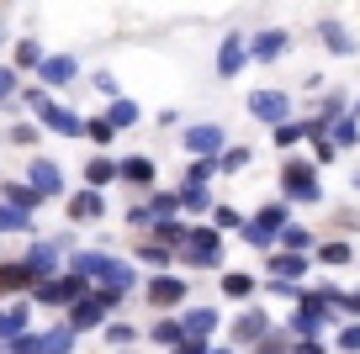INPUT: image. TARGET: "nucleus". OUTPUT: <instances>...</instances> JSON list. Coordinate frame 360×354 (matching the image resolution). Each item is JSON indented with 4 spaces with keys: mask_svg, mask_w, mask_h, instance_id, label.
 <instances>
[{
    "mask_svg": "<svg viewBox=\"0 0 360 354\" xmlns=\"http://www.w3.org/2000/svg\"><path fill=\"white\" fill-rule=\"evenodd\" d=\"M292 228V206L286 201H265L259 211H249L244 228H238V238H244L249 249H259V254H276V244H281V232Z\"/></svg>",
    "mask_w": 360,
    "mask_h": 354,
    "instance_id": "f257e3e1",
    "label": "nucleus"
},
{
    "mask_svg": "<svg viewBox=\"0 0 360 354\" xmlns=\"http://www.w3.org/2000/svg\"><path fill=\"white\" fill-rule=\"evenodd\" d=\"M339 322H345V317H339V312L328 307V296H323V291H302L297 312L286 317V339H292V343H297V339H323V333H334Z\"/></svg>",
    "mask_w": 360,
    "mask_h": 354,
    "instance_id": "f03ea898",
    "label": "nucleus"
},
{
    "mask_svg": "<svg viewBox=\"0 0 360 354\" xmlns=\"http://www.w3.org/2000/svg\"><path fill=\"white\" fill-rule=\"evenodd\" d=\"M281 196H286V206H318L323 201V180H318V164L313 159H302V154H286L281 159Z\"/></svg>",
    "mask_w": 360,
    "mask_h": 354,
    "instance_id": "7ed1b4c3",
    "label": "nucleus"
},
{
    "mask_svg": "<svg viewBox=\"0 0 360 354\" xmlns=\"http://www.w3.org/2000/svg\"><path fill=\"white\" fill-rule=\"evenodd\" d=\"M180 265H191V270H223L228 259V238L212 228V222H191V238H186V249H180Z\"/></svg>",
    "mask_w": 360,
    "mask_h": 354,
    "instance_id": "20e7f679",
    "label": "nucleus"
},
{
    "mask_svg": "<svg viewBox=\"0 0 360 354\" xmlns=\"http://www.w3.org/2000/svg\"><path fill=\"white\" fill-rule=\"evenodd\" d=\"M270 333H276V317H270L265 307H255V301H249V307H238V317L228 322V349H238V354H255L259 343L270 339Z\"/></svg>",
    "mask_w": 360,
    "mask_h": 354,
    "instance_id": "39448f33",
    "label": "nucleus"
},
{
    "mask_svg": "<svg viewBox=\"0 0 360 354\" xmlns=\"http://www.w3.org/2000/svg\"><path fill=\"white\" fill-rule=\"evenodd\" d=\"M143 301L159 312V317H180V312H186V301H191V280H180L175 270L148 275V280H143Z\"/></svg>",
    "mask_w": 360,
    "mask_h": 354,
    "instance_id": "423d86ee",
    "label": "nucleus"
},
{
    "mask_svg": "<svg viewBox=\"0 0 360 354\" xmlns=\"http://www.w3.org/2000/svg\"><path fill=\"white\" fill-rule=\"evenodd\" d=\"M244 111L249 117H255V122H265L270 133H276V127H286L292 122V90H281V85H259V90H249L244 96Z\"/></svg>",
    "mask_w": 360,
    "mask_h": 354,
    "instance_id": "0eeeda50",
    "label": "nucleus"
},
{
    "mask_svg": "<svg viewBox=\"0 0 360 354\" xmlns=\"http://www.w3.org/2000/svg\"><path fill=\"white\" fill-rule=\"evenodd\" d=\"M112 307H122V296H112V291H90V296H79L75 307H69V328L79 333H101L106 322H112Z\"/></svg>",
    "mask_w": 360,
    "mask_h": 354,
    "instance_id": "6e6552de",
    "label": "nucleus"
},
{
    "mask_svg": "<svg viewBox=\"0 0 360 354\" xmlns=\"http://www.w3.org/2000/svg\"><path fill=\"white\" fill-rule=\"evenodd\" d=\"M180 148H186L191 159H223L228 133L217 122H191V127H180Z\"/></svg>",
    "mask_w": 360,
    "mask_h": 354,
    "instance_id": "1a4fd4ad",
    "label": "nucleus"
},
{
    "mask_svg": "<svg viewBox=\"0 0 360 354\" xmlns=\"http://www.w3.org/2000/svg\"><path fill=\"white\" fill-rule=\"evenodd\" d=\"M79 296H90V280L69 275V270H64V275H53V280H43V286L32 291V301H37V307H64V312L75 307Z\"/></svg>",
    "mask_w": 360,
    "mask_h": 354,
    "instance_id": "9d476101",
    "label": "nucleus"
},
{
    "mask_svg": "<svg viewBox=\"0 0 360 354\" xmlns=\"http://www.w3.org/2000/svg\"><path fill=\"white\" fill-rule=\"evenodd\" d=\"M292 53V32L286 27H255L249 32V64H281Z\"/></svg>",
    "mask_w": 360,
    "mask_h": 354,
    "instance_id": "9b49d317",
    "label": "nucleus"
},
{
    "mask_svg": "<svg viewBox=\"0 0 360 354\" xmlns=\"http://www.w3.org/2000/svg\"><path fill=\"white\" fill-rule=\"evenodd\" d=\"M249 64V32L244 27H228L223 43H217V79H238Z\"/></svg>",
    "mask_w": 360,
    "mask_h": 354,
    "instance_id": "f8f14e48",
    "label": "nucleus"
},
{
    "mask_svg": "<svg viewBox=\"0 0 360 354\" xmlns=\"http://www.w3.org/2000/svg\"><path fill=\"white\" fill-rule=\"evenodd\" d=\"M22 265L32 270V275H37V286H43V280L64 275V270H58V265H64V244H58V238H37V244L22 254Z\"/></svg>",
    "mask_w": 360,
    "mask_h": 354,
    "instance_id": "ddd939ff",
    "label": "nucleus"
},
{
    "mask_svg": "<svg viewBox=\"0 0 360 354\" xmlns=\"http://www.w3.org/2000/svg\"><path fill=\"white\" fill-rule=\"evenodd\" d=\"M154 180H159V164L148 154H127V159H117V185H133V190H154Z\"/></svg>",
    "mask_w": 360,
    "mask_h": 354,
    "instance_id": "4468645a",
    "label": "nucleus"
},
{
    "mask_svg": "<svg viewBox=\"0 0 360 354\" xmlns=\"http://www.w3.org/2000/svg\"><path fill=\"white\" fill-rule=\"evenodd\" d=\"M180 328H186V339L212 343V333L223 328V312H217L212 301H196V307H186V312H180Z\"/></svg>",
    "mask_w": 360,
    "mask_h": 354,
    "instance_id": "2eb2a0df",
    "label": "nucleus"
},
{
    "mask_svg": "<svg viewBox=\"0 0 360 354\" xmlns=\"http://www.w3.org/2000/svg\"><path fill=\"white\" fill-rule=\"evenodd\" d=\"M318 43H323L334 58H355V53H360V37L349 32L339 16H323V22H318Z\"/></svg>",
    "mask_w": 360,
    "mask_h": 354,
    "instance_id": "dca6fc26",
    "label": "nucleus"
},
{
    "mask_svg": "<svg viewBox=\"0 0 360 354\" xmlns=\"http://www.w3.org/2000/svg\"><path fill=\"white\" fill-rule=\"evenodd\" d=\"M27 185L43 201H53V196H64V169H58L53 159H32V164H27Z\"/></svg>",
    "mask_w": 360,
    "mask_h": 354,
    "instance_id": "f3484780",
    "label": "nucleus"
},
{
    "mask_svg": "<svg viewBox=\"0 0 360 354\" xmlns=\"http://www.w3.org/2000/svg\"><path fill=\"white\" fill-rule=\"evenodd\" d=\"M37 122L48 127V133H58V138H85V117H79V111H69V106H43L37 111Z\"/></svg>",
    "mask_w": 360,
    "mask_h": 354,
    "instance_id": "a211bd4d",
    "label": "nucleus"
},
{
    "mask_svg": "<svg viewBox=\"0 0 360 354\" xmlns=\"http://www.w3.org/2000/svg\"><path fill=\"white\" fill-rule=\"evenodd\" d=\"M37 79H43V90H58V85H75L79 79V64L69 53H48L43 69H37Z\"/></svg>",
    "mask_w": 360,
    "mask_h": 354,
    "instance_id": "6ab92c4d",
    "label": "nucleus"
},
{
    "mask_svg": "<svg viewBox=\"0 0 360 354\" xmlns=\"http://www.w3.org/2000/svg\"><path fill=\"white\" fill-rule=\"evenodd\" d=\"M217 291H223L228 301H238V307H249V301H255V291H259V275H249V270H223Z\"/></svg>",
    "mask_w": 360,
    "mask_h": 354,
    "instance_id": "aec40b11",
    "label": "nucleus"
},
{
    "mask_svg": "<svg viewBox=\"0 0 360 354\" xmlns=\"http://www.w3.org/2000/svg\"><path fill=\"white\" fill-rule=\"evenodd\" d=\"M212 206H217L212 190H202V185H180V217H186V222H207V217H212Z\"/></svg>",
    "mask_w": 360,
    "mask_h": 354,
    "instance_id": "412c9836",
    "label": "nucleus"
},
{
    "mask_svg": "<svg viewBox=\"0 0 360 354\" xmlns=\"http://www.w3.org/2000/svg\"><path fill=\"white\" fill-rule=\"evenodd\" d=\"M265 270H270V280H292V286H297V280L313 270V259H307V254H281V249H276V254L265 259Z\"/></svg>",
    "mask_w": 360,
    "mask_h": 354,
    "instance_id": "4be33fe9",
    "label": "nucleus"
},
{
    "mask_svg": "<svg viewBox=\"0 0 360 354\" xmlns=\"http://www.w3.org/2000/svg\"><path fill=\"white\" fill-rule=\"evenodd\" d=\"M148 238H154L159 249H169V254H180V249H186V238H191V222H186V217L154 222V228H148Z\"/></svg>",
    "mask_w": 360,
    "mask_h": 354,
    "instance_id": "5701e85b",
    "label": "nucleus"
},
{
    "mask_svg": "<svg viewBox=\"0 0 360 354\" xmlns=\"http://www.w3.org/2000/svg\"><path fill=\"white\" fill-rule=\"evenodd\" d=\"M0 206H11V211H22V217H32L37 206H43V196H37L32 185H27V180H6V185H0Z\"/></svg>",
    "mask_w": 360,
    "mask_h": 354,
    "instance_id": "b1692460",
    "label": "nucleus"
},
{
    "mask_svg": "<svg viewBox=\"0 0 360 354\" xmlns=\"http://www.w3.org/2000/svg\"><path fill=\"white\" fill-rule=\"evenodd\" d=\"M106 217V196L101 190H79L69 196V222H101Z\"/></svg>",
    "mask_w": 360,
    "mask_h": 354,
    "instance_id": "393cba45",
    "label": "nucleus"
},
{
    "mask_svg": "<svg viewBox=\"0 0 360 354\" xmlns=\"http://www.w3.org/2000/svg\"><path fill=\"white\" fill-rule=\"evenodd\" d=\"M6 291H37V275L22 259H0V296H6Z\"/></svg>",
    "mask_w": 360,
    "mask_h": 354,
    "instance_id": "a878e982",
    "label": "nucleus"
},
{
    "mask_svg": "<svg viewBox=\"0 0 360 354\" xmlns=\"http://www.w3.org/2000/svg\"><path fill=\"white\" fill-rule=\"evenodd\" d=\"M101 117L112 122V133H127V127H138V122H143V111H138V100H133V96H117L112 106L101 111Z\"/></svg>",
    "mask_w": 360,
    "mask_h": 354,
    "instance_id": "bb28decb",
    "label": "nucleus"
},
{
    "mask_svg": "<svg viewBox=\"0 0 360 354\" xmlns=\"http://www.w3.org/2000/svg\"><path fill=\"white\" fill-rule=\"evenodd\" d=\"M276 249H281V254H307V259H313L318 254V232L302 228V222H292V228L281 232V244H276Z\"/></svg>",
    "mask_w": 360,
    "mask_h": 354,
    "instance_id": "cd10ccee",
    "label": "nucleus"
},
{
    "mask_svg": "<svg viewBox=\"0 0 360 354\" xmlns=\"http://www.w3.org/2000/svg\"><path fill=\"white\" fill-rule=\"evenodd\" d=\"M106 185H117V159L112 154L85 159V190H106Z\"/></svg>",
    "mask_w": 360,
    "mask_h": 354,
    "instance_id": "c85d7f7f",
    "label": "nucleus"
},
{
    "mask_svg": "<svg viewBox=\"0 0 360 354\" xmlns=\"http://www.w3.org/2000/svg\"><path fill=\"white\" fill-rule=\"evenodd\" d=\"M307 138H313V122H307V117H292L286 127H276V133H270V143L281 148V154H292V148L307 143Z\"/></svg>",
    "mask_w": 360,
    "mask_h": 354,
    "instance_id": "c756f323",
    "label": "nucleus"
},
{
    "mask_svg": "<svg viewBox=\"0 0 360 354\" xmlns=\"http://www.w3.org/2000/svg\"><path fill=\"white\" fill-rule=\"evenodd\" d=\"M313 259L328 270H345V265H355V249H349V238H328V244H318Z\"/></svg>",
    "mask_w": 360,
    "mask_h": 354,
    "instance_id": "7c9ffc66",
    "label": "nucleus"
},
{
    "mask_svg": "<svg viewBox=\"0 0 360 354\" xmlns=\"http://www.w3.org/2000/svg\"><path fill=\"white\" fill-rule=\"evenodd\" d=\"M148 217L154 222H169V217H180V190H148Z\"/></svg>",
    "mask_w": 360,
    "mask_h": 354,
    "instance_id": "2f4dec72",
    "label": "nucleus"
},
{
    "mask_svg": "<svg viewBox=\"0 0 360 354\" xmlns=\"http://www.w3.org/2000/svg\"><path fill=\"white\" fill-rule=\"evenodd\" d=\"M133 259H138V265H148V270H154V275H165V270L175 265V254H169V249H159L154 238H143V244L133 249Z\"/></svg>",
    "mask_w": 360,
    "mask_h": 354,
    "instance_id": "473e14b6",
    "label": "nucleus"
},
{
    "mask_svg": "<svg viewBox=\"0 0 360 354\" xmlns=\"http://www.w3.org/2000/svg\"><path fill=\"white\" fill-rule=\"evenodd\" d=\"M148 339H154L159 349H180V343H186V328H180V317H159V322H148Z\"/></svg>",
    "mask_w": 360,
    "mask_h": 354,
    "instance_id": "72a5a7b5",
    "label": "nucleus"
},
{
    "mask_svg": "<svg viewBox=\"0 0 360 354\" xmlns=\"http://www.w3.org/2000/svg\"><path fill=\"white\" fill-rule=\"evenodd\" d=\"M75 349V328H48V333H37V354H69Z\"/></svg>",
    "mask_w": 360,
    "mask_h": 354,
    "instance_id": "f704fd0d",
    "label": "nucleus"
},
{
    "mask_svg": "<svg viewBox=\"0 0 360 354\" xmlns=\"http://www.w3.org/2000/svg\"><path fill=\"white\" fill-rule=\"evenodd\" d=\"M43 43H37V37H22V43H16V53H11V69H32V74H37V69H43Z\"/></svg>",
    "mask_w": 360,
    "mask_h": 354,
    "instance_id": "c9c22d12",
    "label": "nucleus"
},
{
    "mask_svg": "<svg viewBox=\"0 0 360 354\" xmlns=\"http://www.w3.org/2000/svg\"><path fill=\"white\" fill-rule=\"evenodd\" d=\"M217 175H223V169H217V159H191L180 185H202V190H212V180H217Z\"/></svg>",
    "mask_w": 360,
    "mask_h": 354,
    "instance_id": "e433bc0d",
    "label": "nucleus"
},
{
    "mask_svg": "<svg viewBox=\"0 0 360 354\" xmlns=\"http://www.w3.org/2000/svg\"><path fill=\"white\" fill-rule=\"evenodd\" d=\"M249 164H255V148H249V143H228L223 159H217V169H223V175H238V169H249Z\"/></svg>",
    "mask_w": 360,
    "mask_h": 354,
    "instance_id": "4c0bfd02",
    "label": "nucleus"
},
{
    "mask_svg": "<svg viewBox=\"0 0 360 354\" xmlns=\"http://www.w3.org/2000/svg\"><path fill=\"white\" fill-rule=\"evenodd\" d=\"M207 222H212V228L228 238V232H238V228H244V211H238V206H228V201H217V206H212V217H207Z\"/></svg>",
    "mask_w": 360,
    "mask_h": 354,
    "instance_id": "58836bf2",
    "label": "nucleus"
},
{
    "mask_svg": "<svg viewBox=\"0 0 360 354\" xmlns=\"http://www.w3.org/2000/svg\"><path fill=\"white\" fill-rule=\"evenodd\" d=\"M101 339L112 343V354H127V349H133V339H138V328H127V322H106Z\"/></svg>",
    "mask_w": 360,
    "mask_h": 354,
    "instance_id": "ea45409f",
    "label": "nucleus"
},
{
    "mask_svg": "<svg viewBox=\"0 0 360 354\" xmlns=\"http://www.w3.org/2000/svg\"><path fill=\"white\" fill-rule=\"evenodd\" d=\"M334 354H360V322H339L334 328Z\"/></svg>",
    "mask_w": 360,
    "mask_h": 354,
    "instance_id": "a19ab883",
    "label": "nucleus"
},
{
    "mask_svg": "<svg viewBox=\"0 0 360 354\" xmlns=\"http://www.w3.org/2000/svg\"><path fill=\"white\" fill-rule=\"evenodd\" d=\"M307 143H313V164H318V169H323V164H334V159H339V148H334V138H328V133H313Z\"/></svg>",
    "mask_w": 360,
    "mask_h": 354,
    "instance_id": "79ce46f5",
    "label": "nucleus"
},
{
    "mask_svg": "<svg viewBox=\"0 0 360 354\" xmlns=\"http://www.w3.org/2000/svg\"><path fill=\"white\" fill-rule=\"evenodd\" d=\"M328 138H334V148L345 154V148H355V143H360V122H355V117H345V122H339Z\"/></svg>",
    "mask_w": 360,
    "mask_h": 354,
    "instance_id": "37998d69",
    "label": "nucleus"
},
{
    "mask_svg": "<svg viewBox=\"0 0 360 354\" xmlns=\"http://www.w3.org/2000/svg\"><path fill=\"white\" fill-rule=\"evenodd\" d=\"M85 138H90V143H96V148H112V122H106V117H90V122H85Z\"/></svg>",
    "mask_w": 360,
    "mask_h": 354,
    "instance_id": "c03bdc74",
    "label": "nucleus"
},
{
    "mask_svg": "<svg viewBox=\"0 0 360 354\" xmlns=\"http://www.w3.org/2000/svg\"><path fill=\"white\" fill-rule=\"evenodd\" d=\"M259 291H270L276 301H302V286H292V280H259Z\"/></svg>",
    "mask_w": 360,
    "mask_h": 354,
    "instance_id": "a18cd8bd",
    "label": "nucleus"
},
{
    "mask_svg": "<svg viewBox=\"0 0 360 354\" xmlns=\"http://www.w3.org/2000/svg\"><path fill=\"white\" fill-rule=\"evenodd\" d=\"M32 228V217H22V211H11V206H0V232H27Z\"/></svg>",
    "mask_w": 360,
    "mask_h": 354,
    "instance_id": "49530a36",
    "label": "nucleus"
},
{
    "mask_svg": "<svg viewBox=\"0 0 360 354\" xmlns=\"http://www.w3.org/2000/svg\"><path fill=\"white\" fill-rule=\"evenodd\" d=\"M255 354H292V339H286V328H276V333H270V339L259 343Z\"/></svg>",
    "mask_w": 360,
    "mask_h": 354,
    "instance_id": "de8ad7c7",
    "label": "nucleus"
},
{
    "mask_svg": "<svg viewBox=\"0 0 360 354\" xmlns=\"http://www.w3.org/2000/svg\"><path fill=\"white\" fill-rule=\"evenodd\" d=\"M16 90H22V79H16V69H6V64H0V100H11Z\"/></svg>",
    "mask_w": 360,
    "mask_h": 354,
    "instance_id": "09e8293b",
    "label": "nucleus"
},
{
    "mask_svg": "<svg viewBox=\"0 0 360 354\" xmlns=\"http://www.w3.org/2000/svg\"><path fill=\"white\" fill-rule=\"evenodd\" d=\"M22 100H27V106H32V111L53 106V100H48V90H43V85H27V90H22Z\"/></svg>",
    "mask_w": 360,
    "mask_h": 354,
    "instance_id": "8fccbe9b",
    "label": "nucleus"
},
{
    "mask_svg": "<svg viewBox=\"0 0 360 354\" xmlns=\"http://www.w3.org/2000/svg\"><path fill=\"white\" fill-rule=\"evenodd\" d=\"M90 85H96V90H101V96H122V90H117V74H106V69H101V74H96V79H90Z\"/></svg>",
    "mask_w": 360,
    "mask_h": 354,
    "instance_id": "3c124183",
    "label": "nucleus"
},
{
    "mask_svg": "<svg viewBox=\"0 0 360 354\" xmlns=\"http://www.w3.org/2000/svg\"><path fill=\"white\" fill-rule=\"evenodd\" d=\"M292 354H328V343H323V339H297Z\"/></svg>",
    "mask_w": 360,
    "mask_h": 354,
    "instance_id": "603ef678",
    "label": "nucleus"
},
{
    "mask_svg": "<svg viewBox=\"0 0 360 354\" xmlns=\"http://www.w3.org/2000/svg\"><path fill=\"white\" fill-rule=\"evenodd\" d=\"M127 228H154V217H148V206H127Z\"/></svg>",
    "mask_w": 360,
    "mask_h": 354,
    "instance_id": "864d4df0",
    "label": "nucleus"
},
{
    "mask_svg": "<svg viewBox=\"0 0 360 354\" xmlns=\"http://www.w3.org/2000/svg\"><path fill=\"white\" fill-rule=\"evenodd\" d=\"M11 143H37V127L32 122H16L11 127Z\"/></svg>",
    "mask_w": 360,
    "mask_h": 354,
    "instance_id": "5fc2aeb1",
    "label": "nucleus"
},
{
    "mask_svg": "<svg viewBox=\"0 0 360 354\" xmlns=\"http://www.w3.org/2000/svg\"><path fill=\"white\" fill-rule=\"evenodd\" d=\"M207 349H212V343H202V339H186L180 349H169V354H207Z\"/></svg>",
    "mask_w": 360,
    "mask_h": 354,
    "instance_id": "6e6d98bb",
    "label": "nucleus"
},
{
    "mask_svg": "<svg viewBox=\"0 0 360 354\" xmlns=\"http://www.w3.org/2000/svg\"><path fill=\"white\" fill-rule=\"evenodd\" d=\"M349 190H355V196H360V169H355V175H349Z\"/></svg>",
    "mask_w": 360,
    "mask_h": 354,
    "instance_id": "4d7b16f0",
    "label": "nucleus"
},
{
    "mask_svg": "<svg viewBox=\"0 0 360 354\" xmlns=\"http://www.w3.org/2000/svg\"><path fill=\"white\" fill-rule=\"evenodd\" d=\"M207 354H238V349H228V343H223V349H217V343H212V349H207Z\"/></svg>",
    "mask_w": 360,
    "mask_h": 354,
    "instance_id": "13d9d810",
    "label": "nucleus"
},
{
    "mask_svg": "<svg viewBox=\"0 0 360 354\" xmlns=\"http://www.w3.org/2000/svg\"><path fill=\"white\" fill-rule=\"evenodd\" d=\"M0 37H6V32H0Z\"/></svg>",
    "mask_w": 360,
    "mask_h": 354,
    "instance_id": "bf43d9fd",
    "label": "nucleus"
},
{
    "mask_svg": "<svg viewBox=\"0 0 360 354\" xmlns=\"http://www.w3.org/2000/svg\"><path fill=\"white\" fill-rule=\"evenodd\" d=\"M127 354H133V349H127Z\"/></svg>",
    "mask_w": 360,
    "mask_h": 354,
    "instance_id": "052dcab7",
    "label": "nucleus"
}]
</instances>
